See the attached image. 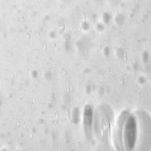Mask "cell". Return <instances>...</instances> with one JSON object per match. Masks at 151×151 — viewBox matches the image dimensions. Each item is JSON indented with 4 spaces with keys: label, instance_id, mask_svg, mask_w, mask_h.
<instances>
[{
    "label": "cell",
    "instance_id": "1",
    "mask_svg": "<svg viewBox=\"0 0 151 151\" xmlns=\"http://www.w3.org/2000/svg\"><path fill=\"white\" fill-rule=\"evenodd\" d=\"M115 21L116 23L119 26L123 25L125 21V16L123 14H119L116 15L115 18Z\"/></svg>",
    "mask_w": 151,
    "mask_h": 151
},
{
    "label": "cell",
    "instance_id": "2",
    "mask_svg": "<svg viewBox=\"0 0 151 151\" xmlns=\"http://www.w3.org/2000/svg\"><path fill=\"white\" fill-rule=\"evenodd\" d=\"M112 19V17L111 14L108 12H105L103 15V21L105 24H108Z\"/></svg>",
    "mask_w": 151,
    "mask_h": 151
},
{
    "label": "cell",
    "instance_id": "3",
    "mask_svg": "<svg viewBox=\"0 0 151 151\" xmlns=\"http://www.w3.org/2000/svg\"><path fill=\"white\" fill-rule=\"evenodd\" d=\"M116 55L119 58L122 59L124 58L125 55L124 50L122 48H119L116 50Z\"/></svg>",
    "mask_w": 151,
    "mask_h": 151
},
{
    "label": "cell",
    "instance_id": "4",
    "mask_svg": "<svg viewBox=\"0 0 151 151\" xmlns=\"http://www.w3.org/2000/svg\"><path fill=\"white\" fill-rule=\"evenodd\" d=\"M142 60L144 62L146 63L149 60V54L147 52L145 51L142 54Z\"/></svg>",
    "mask_w": 151,
    "mask_h": 151
},
{
    "label": "cell",
    "instance_id": "5",
    "mask_svg": "<svg viewBox=\"0 0 151 151\" xmlns=\"http://www.w3.org/2000/svg\"><path fill=\"white\" fill-rule=\"evenodd\" d=\"M82 28L83 30H88L90 28V24L87 21H84L82 24Z\"/></svg>",
    "mask_w": 151,
    "mask_h": 151
},
{
    "label": "cell",
    "instance_id": "6",
    "mask_svg": "<svg viewBox=\"0 0 151 151\" xmlns=\"http://www.w3.org/2000/svg\"><path fill=\"white\" fill-rule=\"evenodd\" d=\"M104 53L105 56L108 57L111 54V50L110 48L108 47H105L104 49Z\"/></svg>",
    "mask_w": 151,
    "mask_h": 151
},
{
    "label": "cell",
    "instance_id": "7",
    "mask_svg": "<svg viewBox=\"0 0 151 151\" xmlns=\"http://www.w3.org/2000/svg\"><path fill=\"white\" fill-rule=\"evenodd\" d=\"M96 29L99 31V32H102L105 29V26L102 23H99L96 25Z\"/></svg>",
    "mask_w": 151,
    "mask_h": 151
},
{
    "label": "cell",
    "instance_id": "8",
    "mask_svg": "<svg viewBox=\"0 0 151 151\" xmlns=\"http://www.w3.org/2000/svg\"><path fill=\"white\" fill-rule=\"evenodd\" d=\"M65 48L67 50V51H69V50H71V43L70 41H66V42L65 43Z\"/></svg>",
    "mask_w": 151,
    "mask_h": 151
},
{
    "label": "cell",
    "instance_id": "9",
    "mask_svg": "<svg viewBox=\"0 0 151 151\" xmlns=\"http://www.w3.org/2000/svg\"><path fill=\"white\" fill-rule=\"evenodd\" d=\"M122 0H109V1L110 2L111 4L115 6L119 4L122 2Z\"/></svg>",
    "mask_w": 151,
    "mask_h": 151
},
{
    "label": "cell",
    "instance_id": "10",
    "mask_svg": "<svg viewBox=\"0 0 151 151\" xmlns=\"http://www.w3.org/2000/svg\"><path fill=\"white\" fill-rule=\"evenodd\" d=\"M55 36H56V34L55 32H52L50 33V37H51V38H55Z\"/></svg>",
    "mask_w": 151,
    "mask_h": 151
},
{
    "label": "cell",
    "instance_id": "11",
    "mask_svg": "<svg viewBox=\"0 0 151 151\" xmlns=\"http://www.w3.org/2000/svg\"><path fill=\"white\" fill-rule=\"evenodd\" d=\"M95 1L98 3V4H102V3H104V0H95Z\"/></svg>",
    "mask_w": 151,
    "mask_h": 151
},
{
    "label": "cell",
    "instance_id": "12",
    "mask_svg": "<svg viewBox=\"0 0 151 151\" xmlns=\"http://www.w3.org/2000/svg\"><path fill=\"white\" fill-rule=\"evenodd\" d=\"M61 1H64V2H68V1H71V0H61Z\"/></svg>",
    "mask_w": 151,
    "mask_h": 151
}]
</instances>
